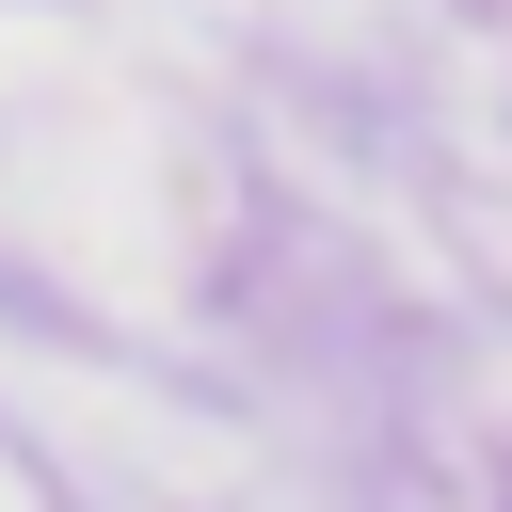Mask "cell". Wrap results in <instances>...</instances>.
<instances>
[]
</instances>
